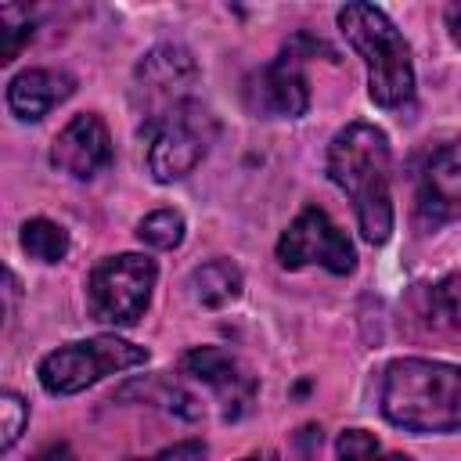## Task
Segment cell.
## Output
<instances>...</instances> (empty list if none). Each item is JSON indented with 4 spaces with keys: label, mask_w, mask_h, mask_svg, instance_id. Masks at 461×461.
I'll return each instance as SVG.
<instances>
[{
    "label": "cell",
    "mask_w": 461,
    "mask_h": 461,
    "mask_svg": "<svg viewBox=\"0 0 461 461\" xmlns=\"http://www.w3.org/2000/svg\"><path fill=\"white\" fill-rule=\"evenodd\" d=\"M328 176L353 202L364 241L382 245L393 234L389 140L375 122H349L328 144Z\"/></svg>",
    "instance_id": "cell-1"
},
{
    "label": "cell",
    "mask_w": 461,
    "mask_h": 461,
    "mask_svg": "<svg viewBox=\"0 0 461 461\" xmlns=\"http://www.w3.org/2000/svg\"><path fill=\"white\" fill-rule=\"evenodd\" d=\"M382 414L403 432L461 429V364L403 357L382 371Z\"/></svg>",
    "instance_id": "cell-2"
},
{
    "label": "cell",
    "mask_w": 461,
    "mask_h": 461,
    "mask_svg": "<svg viewBox=\"0 0 461 461\" xmlns=\"http://www.w3.org/2000/svg\"><path fill=\"white\" fill-rule=\"evenodd\" d=\"M339 29L349 47L367 65V94L382 108H400L414 94V61L411 47L389 14L375 4H346L339 11Z\"/></svg>",
    "instance_id": "cell-3"
},
{
    "label": "cell",
    "mask_w": 461,
    "mask_h": 461,
    "mask_svg": "<svg viewBox=\"0 0 461 461\" xmlns=\"http://www.w3.org/2000/svg\"><path fill=\"white\" fill-rule=\"evenodd\" d=\"M144 360H148V349L144 346H133V342L115 339V335H97V339L58 346L54 353H47L40 360L36 375H40V385L47 393L72 396V393H83L86 385L101 382L104 375L137 367Z\"/></svg>",
    "instance_id": "cell-4"
},
{
    "label": "cell",
    "mask_w": 461,
    "mask_h": 461,
    "mask_svg": "<svg viewBox=\"0 0 461 461\" xmlns=\"http://www.w3.org/2000/svg\"><path fill=\"white\" fill-rule=\"evenodd\" d=\"M216 119L205 104L184 101L173 112H166L158 122H151V148H148V169L158 184H173L187 176L212 148L216 140Z\"/></svg>",
    "instance_id": "cell-5"
},
{
    "label": "cell",
    "mask_w": 461,
    "mask_h": 461,
    "mask_svg": "<svg viewBox=\"0 0 461 461\" xmlns=\"http://www.w3.org/2000/svg\"><path fill=\"white\" fill-rule=\"evenodd\" d=\"M155 259L140 252H122L101 259L86 277V306L94 321L104 324H137V317L148 310L151 288H155Z\"/></svg>",
    "instance_id": "cell-6"
},
{
    "label": "cell",
    "mask_w": 461,
    "mask_h": 461,
    "mask_svg": "<svg viewBox=\"0 0 461 461\" xmlns=\"http://www.w3.org/2000/svg\"><path fill=\"white\" fill-rule=\"evenodd\" d=\"M277 263L288 270L317 263L331 274H353L357 252H353V241L339 230V223L324 209L306 205L277 238Z\"/></svg>",
    "instance_id": "cell-7"
},
{
    "label": "cell",
    "mask_w": 461,
    "mask_h": 461,
    "mask_svg": "<svg viewBox=\"0 0 461 461\" xmlns=\"http://www.w3.org/2000/svg\"><path fill=\"white\" fill-rule=\"evenodd\" d=\"M194 79H198V65L191 58V50L176 47V43H158L137 61L133 101L148 115V122H158L176 104L191 101L187 90L194 86Z\"/></svg>",
    "instance_id": "cell-8"
},
{
    "label": "cell",
    "mask_w": 461,
    "mask_h": 461,
    "mask_svg": "<svg viewBox=\"0 0 461 461\" xmlns=\"http://www.w3.org/2000/svg\"><path fill=\"white\" fill-rule=\"evenodd\" d=\"M303 58L295 50L277 54L270 65H263L249 86H245V101L256 115L267 119H295L310 108V86L303 76Z\"/></svg>",
    "instance_id": "cell-9"
},
{
    "label": "cell",
    "mask_w": 461,
    "mask_h": 461,
    "mask_svg": "<svg viewBox=\"0 0 461 461\" xmlns=\"http://www.w3.org/2000/svg\"><path fill=\"white\" fill-rule=\"evenodd\" d=\"M184 375L205 382L223 407V418H241L256 396V375L220 346H194L180 357Z\"/></svg>",
    "instance_id": "cell-10"
},
{
    "label": "cell",
    "mask_w": 461,
    "mask_h": 461,
    "mask_svg": "<svg viewBox=\"0 0 461 461\" xmlns=\"http://www.w3.org/2000/svg\"><path fill=\"white\" fill-rule=\"evenodd\" d=\"M414 212L421 227H443L450 220H461V137L436 148L418 176V198Z\"/></svg>",
    "instance_id": "cell-11"
},
{
    "label": "cell",
    "mask_w": 461,
    "mask_h": 461,
    "mask_svg": "<svg viewBox=\"0 0 461 461\" xmlns=\"http://www.w3.org/2000/svg\"><path fill=\"white\" fill-rule=\"evenodd\" d=\"M50 162L76 180H90L94 173H101L112 162V137L101 115H72L50 144Z\"/></svg>",
    "instance_id": "cell-12"
},
{
    "label": "cell",
    "mask_w": 461,
    "mask_h": 461,
    "mask_svg": "<svg viewBox=\"0 0 461 461\" xmlns=\"http://www.w3.org/2000/svg\"><path fill=\"white\" fill-rule=\"evenodd\" d=\"M76 90V79L58 68H25L7 83V108L22 122L43 119L50 108H58Z\"/></svg>",
    "instance_id": "cell-13"
},
{
    "label": "cell",
    "mask_w": 461,
    "mask_h": 461,
    "mask_svg": "<svg viewBox=\"0 0 461 461\" xmlns=\"http://www.w3.org/2000/svg\"><path fill=\"white\" fill-rule=\"evenodd\" d=\"M191 295L209 310L227 306L241 295V270L230 259H209L191 270Z\"/></svg>",
    "instance_id": "cell-14"
},
{
    "label": "cell",
    "mask_w": 461,
    "mask_h": 461,
    "mask_svg": "<svg viewBox=\"0 0 461 461\" xmlns=\"http://www.w3.org/2000/svg\"><path fill=\"white\" fill-rule=\"evenodd\" d=\"M22 249L40 263H58L68 252V234L61 223L36 216V220H25V227H22Z\"/></svg>",
    "instance_id": "cell-15"
},
{
    "label": "cell",
    "mask_w": 461,
    "mask_h": 461,
    "mask_svg": "<svg viewBox=\"0 0 461 461\" xmlns=\"http://www.w3.org/2000/svg\"><path fill=\"white\" fill-rule=\"evenodd\" d=\"M425 306H429V321L436 328L461 331V270H454L443 281H436L429 288V295H425Z\"/></svg>",
    "instance_id": "cell-16"
},
{
    "label": "cell",
    "mask_w": 461,
    "mask_h": 461,
    "mask_svg": "<svg viewBox=\"0 0 461 461\" xmlns=\"http://www.w3.org/2000/svg\"><path fill=\"white\" fill-rule=\"evenodd\" d=\"M32 40V14L22 4L0 7V61H14L18 50Z\"/></svg>",
    "instance_id": "cell-17"
},
{
    "label": "cell",
    "mask_w": 461,
    "mask_h": 461,
    "mask_svg": "<svg viewBox=\"0 0 461 461\" xmlns=\"http://www.w3.org/2000/svg\"><path fill=\"white\" fill-rule=\"evenodd\" d=\"M137 238L151 249H176L184 241V216L176 209H155L137 223Z\"/></svg>",
    "instance_id": "cell-18"
},
{
    "label": "cell",
    "mask_w": 461,
    "mask_h": 461,
    "mask_svg": "<svg viewBox=\"0 0 461 461\" xmlns=\"http://www.w3.org/2000/svg\"><path fill=\"white\" fill-rule=\"evenodd\" d=\"M335 454H339V461H411L407 454L382 450V443L364 429H346L335 443Z\"/></svg>",
    "instance_id": "cell-19"
},
{
    "label": "cell",
    "mask_w": 461,
    "mask_h": 461,
    "mask_svg": "<svg viewBox=\"0 0 461 461\" xmlns=\"http://www.w3.org/2000/svg\"><path fill=\"white\" fill-rule=\"evenodd\" d=\"M25 421H29V403L18 396V393H4L0 396V447L4 450H11L14 443H18V436H22V429H25Z\"/></svg>",
    "instance_id": "cell-20"
},
{
    "label": "cell",
    "mask_w": 461,
    "mask_h": 461,
    "mask_svg": "<svg viewBox=\"0 0 461 461\" xmlns=\"http://www.w3.org/2000/svg\"><path fill=\"white\" fill-rule=\"evenodd\" d=\"M130 461H205V443L202 439H184V443H173V447L158 450L155 457H130Z\"/></svg>",
    "instance_id": "cell-21"
},
{
    "label": "cell",
    "mask_w": 461,
    "mask_h": 461,
    "mask_svg": "<svg viewBox=\"0 0 461 461\" xmlns=\"http://www.w3.org/2000/svg\"><path fill=\"white\" fill-rule=\"evenodd\" d=\"M32 461H79V457L72 454V447H65V443H50V447H43Z\"/></svg>",
    "instance_id": "cell-22"
},
{
    "label": "cell",
    "mask_w": 461,
    "mask_h": 461,
    "mask_svg": "<svg viewBox=\"0 0 461 461\" xmlns=\"http://www.w3.org/2000/svg\"><path fill=\"white\" fill-rule=\"evenodd\" d=\"M447 32H450V40L461 47V4H450V7H447Z\"/></svg>",
    "instance_id": "cell-23"
},
{
    "label": "cell",
    "mask_w": 461,
    "mask_h": 461,
    "mask_svg": "<svg viewBox=\"0 0 461 461\" xmlns=\"http://www.w3.org/2000/svg\"><path fill=\"white\" fill-rule=\"evenodd\" d=\"M245 461H259V457H245Z\"/></svg>",
    "instance_id": "cell-24"
}]
</instances>
